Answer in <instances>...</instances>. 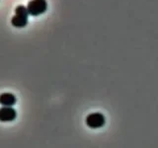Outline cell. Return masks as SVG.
I'll return each instance as SVG.
<instances>
[{"mask_svg": "<svg viewBox=\"0 0 158 148\" xmlns=\"http://www.w3.org/2000/svg\"><path fill=\"white\" fill-rule=\"evenodd\" d=\"M29 12L27 7H25L24 5H19V6L15 9V15L11 19L12 26L16 28H24L27 26L28 24V17Z\"/></svg>", "mask_w": 158, "mask_h": 148, "instance_id": "1", "label": "cell"}, {"mask_svg": "<svg viewBox=\"0 0 158 148\" xmlns=\"http://www.w3.org/2000/svg\"><path fill=\"white\" fill-rule=\"evenodd\" d=\"M27 9L31 16H39L47 11L48 2L47 0H31L28 3Z\"/></svg>", "mask_w": 158, "mask_h": 148, "instance_id": "2", "label": "cell"}, {"mask_svg": "<svg viewBox=\"0 0 158 148\" xmlns=\"http://www.w3.org/2000/svg\"><path fill=\"white\" fill-rule=\"evenodd\" d=\"M86 125L90 128H101L105 125L106 118L101 113H92L86 117Z\"/></svg>", "mask_w": 158, "mask_h": 148, "instance_id": "3", "label": "cell"}, {"mask_svg": "<svg viewBox=\"0 0 158 148\" xmlns=\"http://www.w3.org/2000/svg\"><path fill=\"white\" fill-rule=\"evenodd\" d=\"M16 117H17L16 110H14L12 107L0 108V121L2 122L13 121Z\"/></svg>", "mask_w": 158, "mask_h": 148, "instance_id": "4", "label": "cell"}, {"mask_svg": "<svg viewBox=\"0 0 158 148\" xmlns=\"http://www.w3.org/2000/svg\"><path fill=\"white\" fill-rule=\"evenodd\" d=\"M17 102V99L11 93H3L0 95V105L3 107H12Z\"/></svg>", "mask_w": 158, "mask_h": 148, "instance_id": "5", "label": "cell"}]
</instances>
